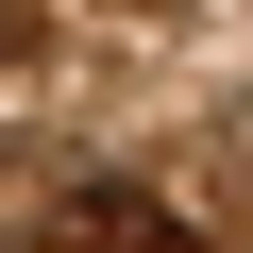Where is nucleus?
<instances>
[{"label":"nucleus","instance_id":"nucleus-2","mask_svg":"<svg viewBox=\"0 0 253 253\" xmlns=\"http://www.w3.org/2000/svg\"><path fill=\"white\" fill-rule=\"evenodd\" d=\"M17 34H34V17H17V0H0V68H17Z\"/></svg>","mask_w":253,"mask_h":253},{"label":"nucleus","instance_id":"nucleus-1","mask_svg":"<svg viewBox=\"0 0 253 253\" xmlns=\"http://www.w3.org/2000/svg\"><path fill=\"white\" fill-rule=\"evenodd\" d=\"M68 236H101V253H203V236H186V219H152L135 186H84V203H68Z\"/></svg>","mask_w":253,"mask_h":253}]
</instances>
